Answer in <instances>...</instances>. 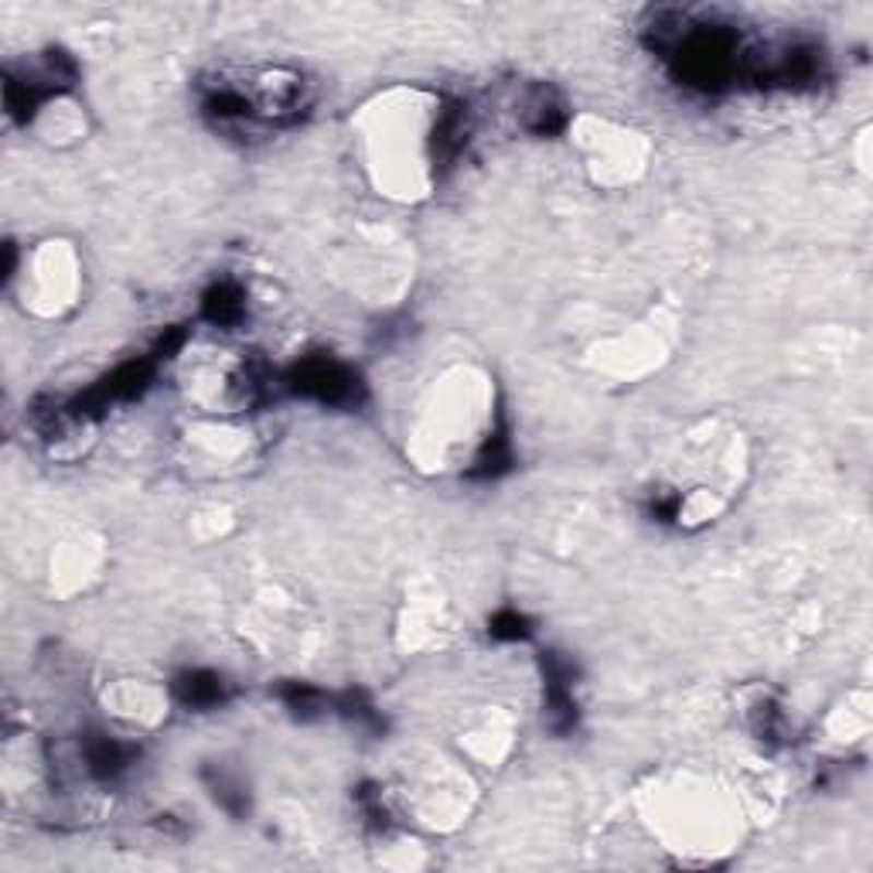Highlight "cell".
I'll list each match as a JSON object with an SVG mask.
<instances>
[{
	"label": "cell",
	"instance_id": "6da1fadb",
	"mask_svg": "<svg viewBox=\"0 0 873 873\" xmlns=\"http://www.w3.org/2000/svg\"><path fill=\"white\" fill-rule=\"evenodd\" d=\"M284 386L297 397L318 400L325 406H358L365 400V386L355 369L325 352L304 355L294 369L284 376Z\"/></svg>",
	"mask_w": 873,
	"mask_h": 873
},
{
	"label": "cell",
	"instance_id": "7a4b0ae2",
	"mask_svg": "<svg viewBox=\"0 0 873 873\" xmlns=\"http://www.w3.org/2000/svg\"><path fill=\"white\" fill-rule=\"evenodd\" d=\"M543 672H546V720L556 734H570L577 727V703H574L577 665L570 659H563L559 652H546Z\"/></svg>",
	"mask_w": 873,
	"mask_h": 873
},
{
	"label": "cell",
	"instance_id": "3957f363",
	"mask_svg": "<svg viewBox=\"0 0 873 873\" xmlns=\"http://www.w3.org/2000/svg\"><path fill=\"white\" fill-rule=\"evenodd\" d=\"M172 689H175L181 707H191V710H209V707H219V703L229 699V686H225V680L209 669L181 672Z\"/></svg>",
	"mask_w": 873,
	"mask_h": 873
},
{
	"label": "cell",
	"instance_id": "277c9868",
	"mask_svg": "<svg viewBox=\"0 0 873 873\" xmlns=\"http://www.w3.org/2000/svg\"><path fill=\"white\" fill-rule=\"evenodd\" d=\"M468 106L461 103H447L440 109V117H437V127H434V161L437 164H450L461 148H464V140H468Z\"/></svg>",
	"mask_w": 873,
	"mask_h": 873
},
{
	"label": "cell",
	"instance_id": "5b68a950",
	"mask_svg": "<svg viewBox=\"0 0 873 873\" xmlns=\"http://www.w3.org/2000/svg\"><path fill=\"white\" fill-rule=\"evenodd\" d=\"M202 315L205 321L219 325V328H233L243 321L246 315V294L243 287L236 284V280H219V284H212L202 297Z\"/></svg>",
	"mask_w": 873,
	"mask_h": 873
},
{
	"label": "cell",
	"instance_id": "8992f818",
	"mask_svg": "<svg viewBox=\"0 0 873 873\" xmlns=\"http://www.w3.org/2000/svg\"><path fill=\"white\" fill-rule=\"evenodd\" d=\"M82 751H86V765L96 778H117L127 771L130 765V747H123L120 741H113V738H103V734H90L86 744H82Z\"/></svg>",
	"mask_w": 873,
	"mask_h": 873
},
{
	"label": "cell",
	"instance_id": "52a82bcc",
	"mask_svg": "<svg viewBox=\"0 0 873 873\" xmlns=\"http://www.w3.org/2000/svg\"><path fill=\"white\" fill-rule=\"evenodd\" d=\"M526 127L532 133H559L563 127H567V106H563V99L553 93V90H532L529 103H526Z\"/></svg>",
	"mask_w": 873,
	"mask_h": 873
},
{
	"label": "cell",
	"instance_id": "ba28073f",
	"mask_svg": "<svg viewBox=\"0 0 873 873\" xmlns=\"http://www.w3.org/2000/svg\"><path fill=\"white\" fill-rule=\"evenodd\" d=\"M512 464V440H509V427H505V420H498V427L488 434L482 455H477L474 468H471V477H498L505 474Z\"/></svg>",
	"mask_w": 873,
	"mask_h": 873
},
{
	"label": "cell",
	"instance_id": "9c48e42d",
	"mask_svg": "<svg viewBox=\"0 0 873 873\" xmlns=\"http://www.w3.org/2000/svg\"><path fill=\"white\" fill-rule=\"evenodd\" d=\"M280 699L287 703V710L300 720H311L318 717L321 710L331 707V696H325L321 689L315 686H307V683H284L280 686Z\"/></svg>",
	"mask_w": 873,
	"mask_h": 873
},
{
	"label": "cell",
	"instance_id": "30bf717a",
	"mask_svg": "<svg viewBox=\"0 0 873 873\" xmlns=\"http://www.w3.org/2000/svg\"><path fill=\"white\" fill-rule=\"evenodd\" d=\"M202 775H205V781H209V788H212L215 802H219L225 812H233V815H246V812H249L246 788H243L236 778H229L225 771H215V768H205Z\"/></svg>",
	"mask_w": 873,
	"mask_h": 873
},
{
	"label": "cell",
	"instance_id": "8fae6325",
	"mask_svg": "<svg viewBox=\"0 0 873 873\" xmlns=\"http://www.w3.org/2000/svg\"><path fill=\"white\" fill-rule=\"evenodd\" d=\"M488 632H492V638H498V641H522V638H529L532 635V622L526 614H519V611H512V607H505V611H498L492 622H488Z\"/></svg>",
	"mask_w": 873,
	"mask_h": 873
},
{
	"label": "cell",
	"instance_id": "7c38bea8",
	"mask_svg": "<svg viewBox=\"0 0 873 873\" xmlns=\"http://www.w3.org/2000/svg\"><path fill=\"white\" fill-rule=\"evenodd\" d=\"M754 730L762 741H778L784 734V713L778 710V703L765 699L754 707Z\"/></svg>",
	"mask_w": 873,
	"mask_h": 873
},
{
	"label": "cell",
	"instance_id": "4fadbf2b",
	"mask_svg": "<svg viewBox=\"0 0 873 873\" xmlns=\"http://www.w3.org/2000/svg\"><path fill=\"white\" fill-rule=\"evenodd\" d=\"M358 802H362L365 815H369V823H373L376 829H386V826H389V815H386L382 799L376 795V788H373V784H362V788H358Z\"/></svg>",
	"mask_w": 873,
	"mask_h": 873
},
{
	"label": "cell",
	"instance_id": "5bb4252c",
	"mask_svg": "<svg viewBox=\"0 0 873 873\" xmlns=\"http://www.w3.org/2000/svg\"><path fill=\"white\" fill-rule=\"evenodd\" d=\"M683 509V498L680 495H656L652 505H649V512L659 519V522H672L675 516H680Z\"/></svg>",
	"mask_w": 873,
	"mask_h": 873
},
{
	"label": "cell",
	"instance_id": "9a60e30c",
	"mask_svg": "<svg viewBox=\"0 0 873 873\" xmlns=\"http://www.w3.org/2000/svg\"><path fill=\"white\" fill-rule=\"evenodd\" d=\"M185 345V328H172L161 334V342L154 345V358H172Z\"/></svg>",
	"mask_w": 873,
	"mask_h": 873
}]
</instances>
